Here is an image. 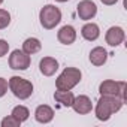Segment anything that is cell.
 <instances>
[{"label":"cell","mask_w":127,"mask_h":127,"mask_svg":"<svg viewBox=\"0 0 127 127\" xmlns=\"http://www.w3.org/2000/svg\"><path fill=\"white\" fill-rule=\"evenodd\" d=\"M76 12H78V17L81 20H91L96 17L97 14V6L94 2H91V0H82V2L78 3L76 6Z\"/></svg>","instance_id":"cell-7"},{"label":"cell","mask_w":127,"mask_h":127,"mask_svg":"<svg viewBox=\"0 0 127 127\" xmlns=\"http://www.w3.org/2000/svg\"><path fill=\"white\" fill-rule=\"evenodd\" d=\"M8 93V81L5 78H0V97H3Z\"/></svg>","instance_id":"cell-21"},{"label":"cell","mask_w":127,"mask_h":127,"mask_svg":"<svg viewBox=\"0 0 127 127\" xmlns=\"http://www.w3.org/2000/svg\"><path fill=\"white\" fill-rule=\"evenodd\" d=\"M99 93L100 96H120L126 102V82L124 81H112L106 79L99 85Z\"/></svg>","instance_id":"cell-5"},{"label":"cell","mask_w":127,"mask_h":127,"mask_svg":"<svg viewBox=\"0 0 127 127\" xmlns=\"http://www.w3.org/2000/svg\"><path fill=\"white\" fill-rule=\"evenodd\" d=\"M34 118H36V121L40 123V124H48V123H51L52 118H54V111H52V108L48 106V105H40V106H37L36 111H34Z\"/></svg>","instance_id":"cell-12"},{"label":"cell","mask_w":127,"mask_h":127,"mask_svg":"<svg viewBox=\"0 0 127 127\" xmlns=\"http://www.w3.org/2000/svg\"><path fill=\"white\" fill-rule=\"evenodd\" d=\"M100 2L103 3V5H106V6H112V5H115L118 0H100Z\"/></svg>","instance_id":"cell-22"},{"label":"cell","mask_w":127,"mask_h":127,"mask_svg":"<svg viewBox=\"0 0 127 127\" xmlns=\"http://www.w3.org/2000/svg\"><path fill=\"white\" fill-rule=\"evenodd\" d=\"M124 105V100L120 96H102L96 105V117L100 121H108L112 114L118 112Z\"/></svg>","instance_id":"cell-1"},{"label":"cell","mask_w":127,"mask_h":127,"mask_svg":"<svg viewBox=\"0 0 127 127\" xmlns=\"http://www.w3.org/2000/svg\"><path fill=\"white\" fill-rule=\"evenodd\" d=\"M2 3H3V0H0V5H2Z\"/></svg>","instance_id":"cell-24"},{"label":"cell","mask_w":127,"mask_h":127,"mask_svg":"<svg viewBox=\"0 0 127 127\" xmlns=\"http://www.w3.org/2000/svg\"><path fill=\"white\" fill-rule=\"evenodd\" d=\"M54 99H55V102L61 103L63 106L70 108L72 103H73L75 96H73V93H72L70 90H58V91L54 93Z\"/></svg>","instance_id":"cell-15"},{"label":"cell","mask_w":127,"mask_h":127,"mask_svg":"<svg viewBox=\"0 0 127 127\" xmlns=\"http://www.w3.org/2000/svg\"><path fill=\"white\" fill-rule=\"evenodd\" d=\"M72 108H73V111H75L76 114H79V115H85V114H90V112H91V109H93V103H91V100H90L88 96L81 94V96H78V97L73 99Z\"/></svg>","instance_id":"cell-9"},{"label":"cell","mask_w":127,"mask_h":127,"mask_svg":"<svg viewBox=\"0 0 127 127\" xmlns=\"http://www.w3.org/2000/svg\"><path fill=\"white\" fill-rule=\"evenodd\" d=\"M57 39L63 45H72L76 40V30L72 26H63L57 33Z\"/></svg>","instance_id":"cell-10"},{"label":"cell","mask_w":127,"mask_h":127,"mask_svg":"<svg viewBox=\"0 0 127 127\" xmlns=\"http://www.w3.org/2000/svg\"><path fill=\"white\" fill-rule=\"evenodd\" d=\"M8 87L12 91V94L20 100H26L33 94V84L21 76H12L8 82Z\"/></svg>","instance_id":"cell-4"},{"label":"cell","mask_w":127,"mask_h":127,"mask_svg":"<svg viewBox=\"0 0 127 127\" xmlns=\"http://www.w3.org/2000/svg\"><path fill=\"white\" fill-rule=\"evenodd\" d=\"M8 51H9V43L6 40H3V39H0V57L6 55Z\"/></svg>","instance_id":"cell-20"},{"label":"cell","mask_w":127,"mask_h":127,"mask_svg":"<svg viewBox=\"0 0 127 127\" xmlns=\"http://www.w3.org/2000/svg\"><path fill=\"white\" fill-rule=\"evenodd\" d=\"M39 70L45 76H52L58 70V61L52 57H43L39 63Z\"/></svg>","instance_id":"cell-11"},{"label":"cell","mask_w":127,"mask_h":127,"mask_svg":"<svg viewBox=\"0 0 127 127\" xmlns=\"http://www.w3.org/2000/svg\"><path fill=\"white\" fill-rule=\"evenodd\" d=\"M55 2H60V3H64V2H69V0H55Z\"/></svg>","instance_id":"cell-23"},{"label":"cell","mask_w":127,"mask_h":127,"mask_svg":"<svg viewBox=\"0 0 127 127\" xmlns=\"http://www.w3.org/2000/svg\"><path fill=\"white\" fill-rule=\"evenodd\" d=\"M82 78V73L79 69L76 67H66L60 73V76L55 81V87L57 90H72L75 85L79 84Z\"/></svg>","instance_id":"cell-2"},{"label":"cell","mask_w":127,"mask_h":127,"mask_svg":"<svg viewBox=\"0 0 127 127\" xmlns=\"http://www.w3.org/2000/svg\"><path fill=\"white\" fill-rule=\"evenodd\" d=\"M9 67L14 70H27L30 67V55L20 49L12 51L9 55Z\"/></svg>","instance_id":"cell-6"},{"label":"cell","mask_w":127,"mask_h":127,"mask_svg":"<svg viewBox=\"0 0 127 127\" xmlns=\"http://www.w3.org/2000/svg\"><path fill=\"white\" fill-rule=\"evenodd\" d=\"M40 48H42V43H40V40L36 39V37H29V39H26L24 43H23V51H24L26 54H29V55L39 52Z\"/></svg>","instance_id":"cell-16"},{"label":"cell","mask_w":127,"mask_h":127,"mask_svg":"<svg viewBox=\"0 0 127 127\" xmlns=\"http://www.w3.org/2000/svg\"><path fill=\"white\" fill-rule=\"evenodd\" d=\"M11 23V14L6 9H0V29H6Z\"/></svg>","instance_id":"cell-18"},{"label":"cell","mask_w":127,"mask_h":127,"mask_svg":"<svg viewBox=\"0 0 127 127\" xmlns=\"http://www.w3.org/2000/svg\"><path fill=\"white\" fill-rule=\"evenodd\" d=\"M20 126H21V121L17 120L12 115H9V117L2 120V127H20Z\"/></svg>","instance_id":"cell-19"},{"label":"cell","mask_w":127,"mask_h":127,"mask_svg":"<svg viewBox=\"0 0 127 127\" xmlns=\"http://www.w3.org/2000/svg\"><path fill=\"white\" fill-rule=\"evenodd\" d=\"M11 115H12V117H15L17 120H20L21 123H24V121H27V120H29L30 112H29V109H27L26 106L18 105V106H15V108L12 109V114H11Z\"/></svg>","instance_id":"cell-17"},{"label":"cell","mask_w":127,"mask_h":127,"mask_svg":"<svg viewBox=\"0 0 127 127\" xmlns=\"http://www.w3.org/2000/svg\"><path fill=\"white\" fill-rule=\"evenodd\" d=\"M124 37H126V33H124V30H123L121 27H118V26H114V27L108 29L106 36H105L106 43H108L109 46H118L120 43L124 42Z\"/></svg>","instance_id":"cell-8"},{"label":"cell","mask_w":127,"mask_h":127,"mask_svg":"<svg viewBox=\"0 0 127 127\" xmlns=\"http://www.w3.org/2000/svg\"><path fill=\"white\" fill-rule=\"evenodd\" d=\"M106 60H108V52H106L105 48L96 46V48L91 49V52H90V61H91V64H94V66H103L105 63H106Z\"/></svg>","instance_id":"cell-13"},{"label":"cell","mask_w":127,"mask_h":127,"mask_svg":"<svg viewBox=\"0 0 127 127\" xmlns=\"http://www.w3.org/2000/svg\"><path fill=\"white\" fill-rule=\"evenodd\" d=\"M39 21H40V26L43 29L51 30V29H54L55 26L60 24L61 11L54 5H45L39 12Z\"/></svg>","instance_id":"cell-3"},{"label":"cell","mask_w":127,"mask_h":127,"mask_svg":"<svg viewBox=\"0 0 127 127\" xmlns=\"http://www.w3.org/2000/svg\"><path fill=\"white\" fill-rule=\"evenodd\" d=\"M81 34H82V37H84L85 40L93 42V40H96V39L100 36V29H99L97 24L88 23V24H85V26L81 29Z\"/></svg>","instance_id":"cell-14"}]
</instances>
